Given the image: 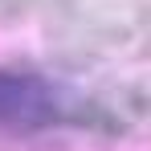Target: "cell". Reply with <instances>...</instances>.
Returning a JSON list of instances; mask_svg holds the SVG:
<instances>
[{
	"label": "cell",
	"mask_w": 151,
	"mask_h": 151,
	"mask_svg": "<svg viewBox=\"0 0 151 151\" xmlns=\"http://www.w3.org/2000/svg\"><path fill=\"white\" fill-rule=\"evenodd\" d=\"M61 119L57 86L29 70H0V131H45Z\"/></svg>",
	"instance_id": "6da1fadb"
}]
</instances>
